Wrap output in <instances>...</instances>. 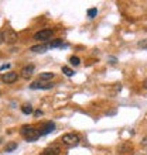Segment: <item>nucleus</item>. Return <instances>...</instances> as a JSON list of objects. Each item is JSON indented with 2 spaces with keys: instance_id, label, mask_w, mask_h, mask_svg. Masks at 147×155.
I'll use <instances>...</instances> for the list:
<instances>
[{
  "instance_id": "1",
  "label": "nucleus",
  "mask_w": 147,
  "mask_h": 155,
  "mask_svg": "<svg viewBox=\"0 0 147 155\" xmlns=\"http://www.w3.org/2000/svg\"><path fill=\"white\" fill-rule=\"evenodd\" d=\"M21 135L24 137L29 143H33L41 137V133L38 128H36L34 126H23L21 127Z\"/></svg>"
},
{
  "instance_id": "2",
  "label": "nucleus",
  "mask_w": 147,
  "mask_h": 155,
  "mask_svg": "<svg viewBox=\"0 0 147 155\" xmlns=\"http://www.w3.org/2000/svg\"><path fill=\"white\" fill-rule=\"evenodd\" d=\"M62 144L68 148H74L77 147L78 144H79V135L78 134H74V133H68V134H64L61 138Z\"/></svg>"
},
{
  "instance_id": "3",
  "label": "nucleus",
  "mask_w": 147,
  "mask_h": 155,
  "mask_svg": "<svg viewBox=\"0 0 147 155\" xmlns=\"http://www.w3.org/2000/svg\"><path fill=\"white\" fill-rule=\"evenodd\" d=\"M54 34V30L51 28H47V30H41V31H38V33L34 34V40H38V41H47L51 38V35Z\"/></svg>"
},
{
  "instance_id": "4",
  "label": "nucleus",
  "mask_w": 147,
  "mask_h": 155,
  "mask_svg": "<svg viewBox=\"0 0 147 155\" xmlns=\"http://www.w3.org/2000/svg\"><path fill=\"white\" fill-rule=\"evenodd\" d=\"M4 41L6 42H9V44H13V42H16L17 40H19V35H17V33H14L12 28H9L4 31Z\"/></svg>"
},
{
  "instance_id": "5",
  "label": "nucleus",
  "mask_w": 147,
  "mask_h": 155,
  "mask_svg": "<svg viewBox=\"0 0 147 155\" xmlns=\"http://www.w3.org/2000/svg\"><path fill=\"white\" fill-rule=\"evenodd\" d=\"M54 87V83L47 82V83H41V82H33L30 85V89H43V90H50Z\"/></svg>"
},
{
  "instance_id": "6",
  "label": "nucleus",
  "mask_w": 147,
  "mask_h": 155,
  "mask_svg": "<svg viewBox=\"0 0 147 155\" xmlns=\"http://www.w3.org/2000/svg\"><path fill=\"white\" fill-rule=\"evenodd\" d=\"M60 152H61V148H60V145H57V144H53V145L47 147L45 150H43L41 155H58Z\"/></svg>"
},
{
  "instance_id": "7",
  "label": "nucleus",
  "mask_w": 147,
  "mask_h": 155,
  "mask_svg": "<svg viewBox=\"0 0 147 155\" xmlns=\"http://www.w3.org/2000/svg\"><path fill=\"white\" fill-rule=\"evenodd\" d=\"M54 130H55V123H54V121H47L44 126L41 127V130H40L41 137H43V135L50 134V133H53Z\"/></svg>"
},
{
  "instance_id": "8",
  "label": "nucleus",
  "mask_w": 147,
  "mask_h": 155,
  "mask_svg": "<svg viewBox=\"0 0 147 155\" xmlns=\"http://www.w3.org/2000/svg\"><path fill=\"white\" fill-rule=\"evenodd\" d=\"M19 79V75L16 72H7V74H3L2 75V81L4 83H14V82Z\"/></svg>"
},
{
  "instance_id": "9",
  "label": "nucleus",
  "mask_w": 147,
  "mask_h": 155,
  "mask_svg": "<svg viewBox=\"0 0 147 155\" xmlns=\"http://www.w3.org/2000/svg\"><path fill=\"white\" fill-rule=\"evenodd\" d=\"M48 49H51V48H50L48 42H45V44L33 45V47L30 48V51H33V52H36V54H44V52H47Z\"/></svg>"
},
{
  "instance_id": "10",
  "label": "nucleus",
  "mask_w": 147,
  "mask_h": 155,
  "mask_svg": "<svg viewBox=\"0 0 147 155\" xmlns=\"http://www.w3.org/2000/svg\"><path fill=\"white\" fill-rule=\"evenodd\" d=\"M33 72H34V65H27L21 69V76L24 78V79H29L33 75Z\"/></svg>"
},
{
  "instance_id": "11",
  "label": "nucleus",
  "mask_w": 147,
  "mask_h": 155,
  "mask_svg": "<svg viewBox=\"0 0 147 155\" xmlns=\"http://www.w3.org/2000/svg\"><path fill=\"white\" fill-rule=\"evenodd\" d=\"M53 78H54L53 72H43V74H40V81H51Z\"/></svg>"
},
{
  "instance_id": "12",
  "label": "nucleus",
  "mask_w": 147,
  "mask_h": 155,
  "mask_svg": "<svg viewBox=\"0 0 147 155\" xmlns=\"http://www.w3.org/2000/svg\"><path fill=\"white\" fill-rule=\"evenodd\" d=\"M21 111L24 113V114H33L34 113V109L31 104H24V106L21 107Z\"/></svg>"
},
{
  "instance_id": "13",
  "label": "nucleus",
  "mask_w": 147,
  "mask_h": 155,
  "mask_svg": "<svg viewBox=\"0 0 147 155\" xmlns=\"http://www.w3.org/2000/svg\"><path fill=\"white\" fill-rule=\"evenodd\" d=\"M17 148V143H9L4 148V152H13Z\"/></svg>"
},
{
  "instance_id": "14",
  "label": "nucleus",
  "mask_w": 147,
  "mask_h": 155,
  "mask_svg": "<svg viewBox=\"0 0 147 155\" xmlns=\"http://www.w3.org/2000/svg\"><path fill=\"white\" fill-rule=\"evenodd\" d=\"M62 74H65L67 76H74V75H75V72L71 69L70 66H62Z\"/></svg>"
},
{
  "instance_id": "15",
  "label": "nucleus",
  "mask_w": 147,
  "mask_h": 155,
  "mask_svg": "<svg viewBox=\"0 0 147 155\" xmlns=\"http://www.w3.org/2000/svg\"><path fill=\"white\" fill-rule=\"evenodd\" d=\"M96 14H98V10H96V8H89V10H88V17H89V18H95Z\"/></svg>"
},
{
  "instance_id": "16",
  "label": "nucleus",
  "mask_w": 147,
  "mask_h": 155,
  "mask_svg": "<svg viewBox=\"0 0 147 155\" xmlns=\"http://www.w3.org/2000/svg\"><path fill=\"white\" fill-rule=\"evenodd\" d=\"M70 62H71V64H72V65L78 66V65H79V64H81V59H79V58H78V57H71V58H70Z\"/></svg>"
},
{
  "instance_id": "17",
  "label": "nucleus",
  "mask_w": 147,
  "mask_h": 155,
  "mask_svg": "<svg viewBox=\"0 0 147 155\" xmlns=\"http://www.w3.org/2000/svg\"><path fill=\"white\" fill-rule=\"evenodd\" d=\"M140 47V48H144V49H147V40H142L139 42V44H137Z\"/></svg>"
},
{
  "instance_id": "18",
  "label": "nucleus",
  "mask_w": 147,
  "mask_h": 155,
  "mask_svg": "<svg viewBox=\"0 0 147 155\" xmlns=\"http://www.w3.org/2000/svg\"><path fill=\"white\" fill-rule=\"evenodd\" d=\"M10 68V64H6V65H2L0 66V71H4V69H9Z\"/></svg>"
},
{
  "instance_id": "19",
  "label": "nucleus",
  "mask_w": 147,
  "mask_h": 155,
  "mask_svg": "<svg viewBox=\"0 0 147 155\" xmlns=\"http://www.w3.org/2000/svg\"><path fill=\"white\" fill-rule=\"evenodd\" d=\"M34 116H36V117H40V116H43V111H41V110H36V111H34Z\"/></svg>"
},
{
  "instance_id": "20",
  "label": "nucleus",
  "mask_w": 147,
  "mask_h": 155,
  "mask_svg": "<svg viewBox=\"0 0 147 155\" xmlns=\"http://www.w3.org/2000/svg\"><path fill=\"white\" fill-rule=\"evenodd\" d=\"M3 42H4V34L0 33V44H3Z\"/></svg>"
},
{
  "instance_id": "21",
  "label": "nucleus",
  "mask_w": 147,
  "mask_h": 155,
  "mask_svg": "<svg viewBox=\"0 0 147 155\" xmlns=\"http://www.w3.org/2000/svg\"><path fill=\"white\" fill-rule=\"evenodd\" d=\"M143 86H144V87H146V89H147V79L143 82Z\"/></svg>"
},
{
  "instance_id": "22",
  "label": "nucleus",
  "mask_w": 147,
  "mask_h": 155,
  "mask_svg": "<svg viewBox=\"0 0 147 155\" xmlns=\"http://www.w3.org/2000/svg\"><path fill=\"white\" fill-rule=\"evenodd\" d=\"M143 144H146V145H147V137H146V138H144V141H143Z\"/></svg>"
}]
</instances>
